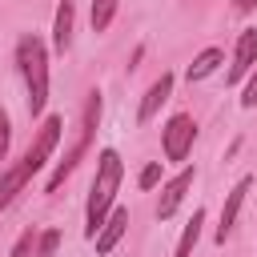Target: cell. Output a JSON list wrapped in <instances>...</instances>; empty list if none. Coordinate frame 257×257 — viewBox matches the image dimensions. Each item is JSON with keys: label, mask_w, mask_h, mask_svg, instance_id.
<instances>
[{"label": "cell", "mask_w": 257, "mask_h": 257, "mask_svg": "<svg viewBox=\"0 0 257 257\" xmlns=\"http://www.w3.org/2000/svg\"><path fill=\"white\" fill-rule=\"evenodd\" d=\"M60 133H64V116H44V120H40V128H36V137H32V145L24 149V157L0 173V213H4V209H8L24 189H28V181L48 165V157H52V149H56Z\"/></svg>", "instance_id": "cell-1"}, {"label": "cell", "mask_w": 257, "mask_h": 257, "mask_svg": "<svg viewBox=\"0 0 257 257\" xmlns=\"http://www.w3.org/2000/svg\"><path fill=\"white\" fill-rule=\"evenodd\" d=\"M120 181H124V161L116 149H100L96 157V177L88 185V205H84V237L92 241L96 229L104 225V217L112 213L116 205V193H120Z\"/></svg>", "instance_id": "cell-2"}, {"label": "cell", "mask_w": 257, "mask_h": 257, "mask_svg": "<svg viewBox=\"0 0 257 257\" xmlns=\"http://www.w3.org/2000/svg\"><path fill=\"white\" fill-rule=\"evenodd\" d=\"M16 68L28 88V116H44L48 104V48L36 32H24L16 40Z\"/></svg>", "instance_id": "cell-3"}, {"label": "cell", "mask_w": 257, "mask_h": 257, "mask_svg": "<svg viewBox=\"0 0 257 257\" xmlns=\"http://www.w3.org/2000/svg\"><path fill=\"white\" fill-rule=\"evenodd\" d=\"M96 124H100V92L92 88L88 92V100H84V116H80V133H76V141L64 149V157L52 165V173H48V181H44V193H56L64 181H68V173L80 165V157L88 153V145H92V133H96Z\"/></svg>", "instance_id": "cell-4"}, {"label": "cell", "mask_w": 257, "mask_h": 257, "mask_svg": "<svg viewBox=\"0 0 257 257\" xmlns=\"http://www.w3.org/2000/svg\"><path fill=\"white\" fill-rule=\"evenodd\" d=\"M193 141H197V120L189 112H173L165 120V128H161V153H165V161L181 165L193 153Z\"/></svg>", "instance_id": "cell-5"}, {"label": "cell", "mask_w": 257, "mask_h": 257, "mask_svg": "<svg viewBox=\"0 0 257 257\" xmlns=\"http://www.w3.org/2000/svg\"><path fill=\"white\" fill-rule=\"evenodd\" d=\"M193 181H197V169L193 165H185L177 177H169L165 185H161V201H157V221H169L177 209H181V201H185V193L193 189Z\"/></svg>", "instance_id": "cell-6"}, {"label": "cell", "mask_w": 257, "mask_h": 257, "mask_svg": "<svg viewBox=\"0 0 257 257\" xmlns=\"http://www.w3.org/2000/svg\"><path fill=\"white\" fill-rule=\"evenodd\" d=\"M253 189V177H241L233 189H229V197H225V209H221V225H217V245H225L229 237H233V229H237V217H241V209H245V193Z\"/></svg>", "instance_id": "cell-7"}, {"label": "cell", "mask_w": 257, "mask_h": 257, "mask_svg": "<svg viewBox=\"0 0 257 257\" xmlns=\"http://www.w3.org/2000/svg\"><path fill=\"white\" fill-rule=\"evenodd\" d=\"M128 233V209L124 205H112V213L104 217V225L96 229V237H92V245H96V257H108L116 245H120V237Z\"/></svg>", "instance_id": "cell-8"}, {"label": "cell", "mask_w": 257, "mask_h": 257, "mask_svg": "<svg viewBox=\"0 0 257 257\" xmlns=\"http://www.w3.org/2000/svg\"><path fill=\"white\" fill-rule=\"evenodd\" d=\"M253 64H257V28H245V32L237 36V48H233V64H229L225 80H229V84L245 80V76L253 72Z\"/></svg>", "instance_id": "cell-9"}, {"label": "cell", "mask_w": 257, "mask_h": 257, "mask_svg": "<svg viewBox=\"0 0 257 257\" xmlns=\"http://www.w3.org/2000/svg\"><path fill=\"white\" fill-rule=\"evenodd\" d=\"M173 84H177V76H173V72H161V76H157V80L145 88V96H141V108H137V120H141V124H149V120L161 112V104L173 96Z\"/></svg>", "instance_id": "cell-10"}, {"label": "cell", "mask_w": 257, "mask_h": 257, "mask_svg": "<svg viewBox=\"0 0 257 257\" xmlns=\"http://www.w3.org/2000/svg\"><path fill=\"white\" fill-rule=\"evenodd\" d=\"M72 20H76V4L72 0H60L56 4V16H52V48L56 52H68L72 48Z\"/></svg>", "instance_id": "cell-11"}, {"label": "cell", "mask_w": 257, "mask_h": 257, "mask_svg": "<svg viewBox=\"0 0 257 257\" xmlns=\"http://www.w3.org/2000/svg\"><path fill=\"white\" fill-rule=\"evenodd\" d=\"M221 60H225V52H221V48H205V52H197V56H193V64L185 68V80H189V84H197V80L213 76V72L221 68Z\"/></svg>", "instance_id": "cell-12"}, {"label": "cell", "mask_w": 257, "mask_h": 257, "mask_svg": "<svg viewBox=\"0 0 257 257\" xmlns=\"http://www.w3.org/2000/svg\"><path fill=\"white\" fill-rule=\"evenodd\" d=\"M201 225H205V209H193L189 225L181 229V241H177L173 257H193V249H197V241H201Z\"/></svg>", "instance_id": "cell-13"}, {"label": "cell", "mask_w": 257, "mask_h": 257, "mask_svg": "<svg viewBox=\"0 0 257 257\" xmlns=\"http://www.w3.org/2000/svg\"><path fill=\"white\" fill-rule=\"evenodd\" d=\"M112 16H116V0H92V12H88V20H92V32H108Z\"/></svg>", "instance_id": "cell-14"}, {"label": "cell", "mask_w": 257, "mask_h": 257, "mask_svg": "<svg viewBox=\"0 0 257 257\" xmlns=\"http://www.w3.org/2000/svg\"><path fill=\"white\" fill-rule=\"evenodd\" d=\"M56 245H60V233L56 229H44L36 237V257H56Z\"/></svg>", "instance_id": "cell-15"}, {"label": "cell", "mask_w": 257, "mask_h": 257, "mask_svg": "<svg viewBox=\"0 0 257 257\" xmlns=\"http://www.w3.org/2000/svg\"><path fill=\"white\" fill-rule=\"evenodd\" d=\"M8 257H36V233L32 229H24L20 237H16V245H12V253Z\"/></svg>", "instance_id": "cell-16"}, {"label": "cell", "mask_w": 257, "mask_h": 257, "mask_svg": "<svg viewBox=\"0 0 257 257\" xmlns=\"http://www.w3.org/2000/svg\"><path fill=\"white\" fill-rule=\"evenodd\" d=\"M157 181H161V161H149V165L141 169L137 185H141V189H157Z\"/></svg>", "instance_id": "cell-17"}, {"label": "cell", "mask_w": 257, "mask_h": 257, "mask_svg": "<svg viewBox=\"0 0 257 257\" xmlns=\"http://www.w3.org/2000/svg\"><path fill=\"white\" fill-rule=\"evenodd\" d=\"M241 108H257V64H253V72H249V80H245V92H241Z\"/></svg>", "instance_id": "cell-18"}, {"label": "cell", "mask_w": 257, "mask_h": 257, "mask_svg": "<svg viewBox=\"0 0 257 257\" xmlns=\"http://www.w3.org/2000/svg\"><path fill=\"white\" fill-rule=\"evenodd\" d=\"M8 149H12V120H8V112L0 108V161L8 157Z\"/></svg>", "instance_id": "cell-19"}, {"label": "cell", "mask_w": 257, "mask_h": 257, "mask_svg": "<svg viewBox=\"0 0 257 257\" xmlns=\"http://www.w3.org/2000/svg\"><path fill=\"white\" fill-rule=\"evenodd\" d=\"M233 8H237V12H253V8H257V0H233Z\"/></svg>", "instance_id": "cell-20"}]
</instances>
